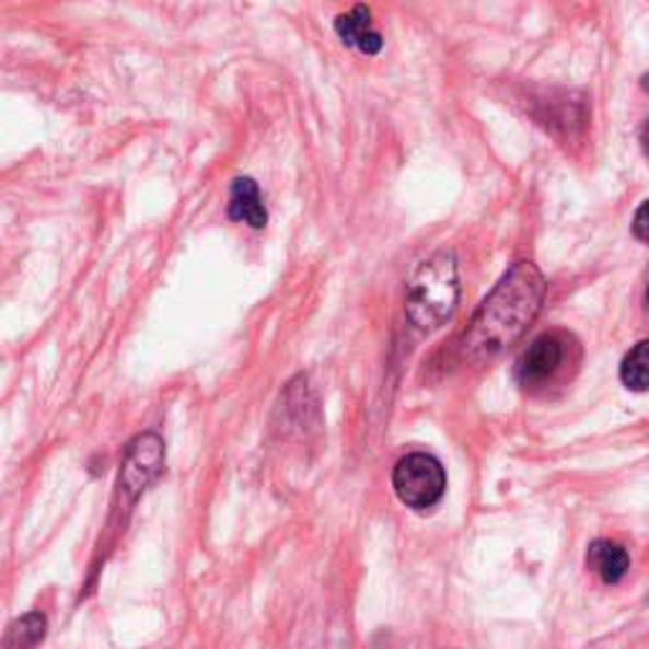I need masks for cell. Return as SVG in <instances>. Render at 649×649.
Listing matches in <instances>:
<instances>
[{"label":"cell","instance_id":"obj_1","mask_svg":"<svg viewBox=\"0 0 649 649\" xmlns=\"http://www.w3.org/2000/svg\"><path fill=\"white\" fill-rule=\"evenodd\" d=\"M543 298H546V279L541 269L531 262L512 264L464 331L460 340L462 358L467 363L498 358L538 317Z\"/></svg>","mask_w":649,"mask_h":649},{"label":"cell","instance_id":"obj_2","mask_svg":"<svg viewBox=\"0 0 649 649\" xmlns=\"http://www.w3.org/2000/svg\"><path fill=\"white\" fill-rule=\"evenodd\" d=\"M460 304V275L452 252H437L406 282V317L424 333L447 325Z\"/></svg>","mask_w":649,"mask_h":649},{"label":"cell","instance_id":"obj_3","mask_svg":"<svg viewBox=\"0 0 649 649\" xmlns=\"http://www.w3.org/2000/svg\"><path fill=\"white\" fill-rule=\"evenodd\" d=\"M579 348L566 333H546L535 338L520 356L515 379L525 391H548L568 375V366L576 363Z\"/></svg>","mask_w":649,"mask_h":649},{"label":"cell","instance_id":"obj_4","mask_svg":"<svg viewBox=\"0 0 649 649\" xmlns=\"http://www.w3.org/2000/svg\"><path fill=\"white\" fill-rule=\"evenodd\" d=\"M394 490L406 508H434L447 490V472L442 462L424 452L406 454L394 467Z\"/></svg>","mask_w":649,"mask_h":649},{"label":"cell","instance_id":"obj_5","mask_svg":"<svg viewBox=\"0 0 649 649\" xmlns=\"http://www.w3.org/2000/svg\"><path fill=\"white\" fill-rule=\"evenodd\" d=\"M165 464V444L158 434H142L132 439L127 447L123 475H119V485L123 490L130 492V498L146 490V487L163 472Z\"/></svg>","mask_w":649,"mask_h":649},{"label":"cell","instance_id":"obj_6","mask_svg":"<svg viewBox=\"0 0 649 649\" xmlns=\"http://www.w3.org/2000/svg\"><path fill=\"white\" fill-rule=\"evenodd\" d=\"M335 34L348 49H356L366 56H375L383 49V36L375 31L371 11L366 5H356L350 13L335 19Z\"/></svg>","mask_w":649,"mask_h":649},{"label":"cell","instance_id":"obj_7","mask_svg":"<svg viewBox=\"0 0 649 649\" xmlns=\"http://www.w3.org/2000/svg\"><path fill=\"white\" fill-rule=\"evenodd\" d=\"M229 216L234 221H242L252 229L267 227V219H269L267 208H264L259 186H256L252 178H236L234 183H231Z\"/></svg>","mask_w":649,"mask_h":649},{"label":"cell","instance_id":"obj_8","mask_svg":"<svg viewBox=\"0 0 649 649\" xmlns=\"http://www.w3.org/2000/svg\"><path fill=\"white\" fill-rule=\"evenodd\" d=\"M587 564L604 583H619L629 571V553L619 543L594 541L589 546Z\"/></svg>","mask_w":649,"mask_h":649},{"label":"cell","instance_id":"obj_9","mask_svg":"<svg viewBox=\"0 0 649 649\" xmlns=\"http://www.w3.org/2000/svg\"><path fill=\"white\" fill-rule=\"evenodd\" d=\"M622 383L629 391H649V340L637 343L622 360Z\"/></svg>","mask_w":649,"mask_h":649},{"label":"cell","instance_id":"obj_10","mask_svg":"<svg viewBox=\"0 0 649 649\" xmlns=\"http://www.w3.org/2000/svg\"><path fill=\"white\" fill-rule=\"evenodd\" d=\"M46 635V616L44 614H28L23 619L13 622L8 627V635L3 639L5 649H26L34 647L44 639Z\"/></svg>","mask_w":649,"mask_h":649},{"label":"cell","instance_id":"obj_11","mask_svg":"<svg viewBox=\"0 0 649 649\" xmlns=\"http://www.w3.org/2000/svg\"><path fill=\"white\" fill-rule=\"evenodd\" d=\"M631 229H635V236L639 239V242L649 244V200H645V204L637 208L635 223H631Z\"/></svg>","mask_w":649,"mask_h":649},{"label":"cell","instance_id":"obj_12","mask_svg":"<svg viewBox=\"0 0 649 649\" xmlns=\"http://www.w3.org/2000/svg\"><path fill=\"white\" fill-rule=\"evenodd\" d=\"M642 146H645V152L649 155V123L645 125V130H642Z\"/></svg>","mask_w":649,"mask_h":649},{"label":"cell","instance_id":"obj_13","mask_svg":"<svg viewBox=\"0 0 649 649\" xmlns=\"http://www.w3.org/2000/svg\"><path fill=\"white\" fill-rule=\"evenodd\" d=\"M645 310H647V317H649V271H647V287H645Z\"/></svg>","mask_w":649,"mask_h":649}]
</instances>
